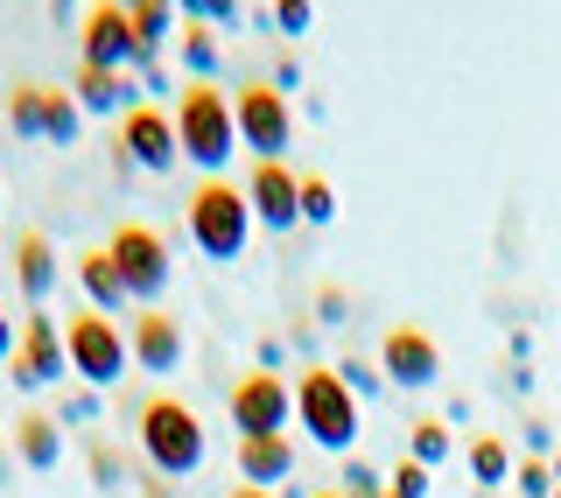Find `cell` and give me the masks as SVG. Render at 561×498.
I'll return each instance as SVG.
<instances>
[{"instance_id":"d590c367","label":"cell","mask_w":561,"mask_h":498,"mask_svg":"<svg viewBox=\"0 0 561 498\" xmlns=\"http://www.w3.org/2000/svg\"><path fill=\"white\" fill-rule=\"evenodd\" d=\"M526 450H534V456H554V435L540 429V421H526Z\"/></svg>"},{"instance_id":"e0dca14e","label":"cell","mask_w":561,"mask_h":498,"mask_svg":"<svg viewBox=\"0 0 561 498\" xmlns=\"http://www.w3.org/2000/svg\"><path fill=\"white\" fill-rule=\"evenodd\" d=\"M70 99H78V113H99V120H127L140 105V78L134 70H119V78H105V70H78V84H70Z\"/></svg>"},{"instance_id":"ffe728a7","label":"cell","mask_w":561,"mask_h":498,"mask_svg":"<svg viewBox=\"0 0 561 498\" xmlns=\"http://www.w3.org/2000/svg\"><path fill=\"white\" fill-rule=\"evenodd\" d=\"M470 477H478L484 491H505L513 485V450H505L499 435H470Z\"/></svg>"},{"instance_id":"f1b7e54d","label":"cell","mask_w":561,"mask_h":498,"mask_svg":"<svg viewBox=\"0 0 561 498\" xmlns=\"http://www.w3.org/2000/svg\"><path fill=\"white\" fill-rule=\"evenodd\" d=\"M344 498H386V477L373 471V464H358V456H344V485H337Z\"/></svg>"},{"instance_id":"2e32d148","label":"cell","mask_w":561,"mask_h":498,"mask_svg":"<svg viewBox=\"0 0 561 498\" xmlns=\"http://www.w3.org/2000/svg\"><path fill=\"white\" fill-rule=\"evenodd\" d=\"M288 477H295V442H288V435H245V442H239V485L280 491Z\"/></svg>"},{"instance_id":"bcb514c9","label":"cell","mask_w":561,"mask_h":498,"mask_svg":"<svg viewBox=\"0 0 561 498\" xmlns=\"http://www.w3.org/2000/svg\"><path fill=\"white\" fill-rule=\"evenodd\" d=\"M554 498H561V485H554Z\"/></svg>"},{"instance_id":"30bf717a","label":"cell","mask_w":561,"mask_h":498,"mask_svg":"<svg viewBox=\"0 0 561 498\" xmlns=\"http://www.w3.org/2000/svg\"><path fill=\"white\" fill-rule=\"evenodd\" d=\"M105 253H113V267H119V281H127V295H134V302H162L169 274H175V260H169V239H162V233H148V225H119Z\"/></svg>"},{"instance_id":"1f68e13d","label":"cell","mask_w":561,"mask_h":498,"mask_svg":"<svg viewBox=\"0 0 561 498\" xmlns=\"http://www.w3.org/2000/svg\"><path fill=\"white\" fill-rule=\"evenodd\" d=\"M92 477L105 491H119V450H113V442H92Z\"/></svg>"},{"instance_id":"d4e9b609","label":"cell","mask_w":561,"mask_h":498,"mask_svg":"<svg viewBox=\"0 0 561 498\" xmlns=\"http://www.w3.org/2000/svg\"><path fill=\"white\" fill-rule=\"evenodd\" d=\"M337 380L351 386V400H358V407H365V400H379V394H386V372H379L373 359H344V365H337Z\"/></svg>"},{"instance_id":"4dcf8cb0","label":"cell","mask_w":561,"mask_h":498,"mask_svg":"<svg viewBox=\"0 0 561 498\" xmlns=\"http://www.w3.org/2000/svg\"><path fill=\"white\" fill-rule=\"evenodd\" d=\"M386 491H393V498H428V471H421L414 456H400V464L386 471Z\"/></svg>"},{"instance_id":"ee69618b","label":"cell","mask_w":561,"mask_h":498,"mask_svg":"<svg viewBox=\"0 0 561 498\" xmlns=\"http://www.w3.org/2000/svg\"><path fill=\"white\" fill-rule=\"evenodd\" d=\"M309 498H344V491H309Z\"/></svg>"},{"instance_id":"ba28073f","label":"cell","mask_w":561,"mask_h":498,"mask_svg":"<svg viewBox=\"0 0 561 498\" xmlns=\"http://www.w3.org/2000/svg\"><path fill=\"white\" fill-rule=\"evenodd\" d=\"M8 380L22 386V394H43V386L70 380V351H64V324H57V316L28 309L22 344H14V359H8Z\"/></svg>"},{"instance_id":"277c9868","label":"cell","mask_w":561,"mask_h":498,"mask_svg":"<svg viewBox=\"0 0 561 498\" xmlns=\"http://www.w3.org/2000/svg\"><path fill=\"white\" fill-rule=\"evenodd\" d=\"M190 239H197L204 260H239L245 239H253V204H245V183H225V176H204L197 197H190Z\"/></svg>"},{"instance_id":"cb8c5ba5","label":"cell","mask_w":561,"mask_h":498,"mask_svg":"<svg viewBox=\"0 0 561 498\" xmlns=\"http://www.w3.org/2000/svg\"><path fill=\"white\" fill-rule=\"evenodd\" d=\"M183 64L197 70V84H210V70H218V29L210 22H183Z\"/></svg>"},{"instance_id":"7dc6e473","label":"cell","mask_w":561,"mask_h":498,"mask_svg":"<svg viewBox=\"0 0 561 498\" xmlns=\"http://www.w3.org/2000/svg\"><path fill=\"white\" fill-rule=\"evenodd\" d=\"M0 211H8V204H0Z\"/></svg>"},{"instance_id":"7bdbcfd3","label":"cell","mask_w":561,"mask_h":498,"mask_svg":"<svg viewBox=\"0 0 561 498\" xmlns=\"http://www.w3.org/2000/svg\"><path fill=\"white\" fill-rule=\"evenodd\" d=\"M548 464H554V485H561V450H554V456H548Z\"/></svg>"},{"instance_id":"d6a6232c","label":"cell","mask_w":561,"mask_h":498,"mask_svg":"<svg viewBox=\"0 0 561 498\" xmlns=\"http://www.w3.org/2000/svg\"><path fill=\"white\" fill-rule=\"evenodd\" d=\"M274 92H295V84H302V64H295V49H280V57H274Z\"/></svg>"},{"instance_id":"8992f818","label":"cell","mask_w":561,"mask_h":498,"mask_svg":"<svg viewBox=\"0 0 561 498\" xmlns=\"http://www.w3.org/2000/svg\"><path fill=\"white\" fill-rule=\"evenodd\" d=\"M232 120H239V148L253 155V162H280V155L295 148V105H288V92H274V84H239Z\"/></svg>"},{"instance_id":"60d3db41","label":"cell","mask_w":561,"mask_h":498,"mask_svg":"<svg viewBox=\"0 0 561 498\" xmlns=\"http://www.w3.org/2000/svg\"><path fill=\"white\" fill-rule=\"evenodd\" d=\"M70 8H78V0H49V14H57V22H70Z\"/></svg>"},{"instance_id":"8fae6325","label":"cell","mask_w":561,"mask_h":498,"mask_svg":"<svg viewBox=\"0 0 561 498\" xmlns=\"http://www.w3.org/2000/svg\"><path fill=\"white\" fill-rule=\"evenodd\" d=\"M140 64V43H134V22L119 0H99L92 14H84L78 29V70H105V78H119V70Z\"/></svg>"},{"instance_id":"484cf974","label":"cell","mask_w":561,"mask_h":498,"mask_svg":"<svg viewBox=\"0 0 561 498\" xmlns=\"http://www.w3.org/2000/svg\"><path fill=\"white\" fill-rule=\"evenodd\" d=\"M513 491L519 498H554V464H548V456H526V464H513Z\"/></svg>"},{"instance_id":"836d02e7","label":"cell","mask_w":561,"mask_h":498,"mask_svg":"<svg viewBox=\"0 0 561 498\" xmlns=\"http://www.w3.org/2000/svg\"><path fill=\"white\" fill-rule=\"evenodd\" d=\"M134 78H140V92H154V99H169V92H175V84H169V70H162V64H140V70H134Z\"/></svg>"},{"instance_id":"7402d4cb","label":"cell","mask_w":561,"mask_h":498,"mask_svg":"<svg viewBox=\"0 0 561 498\" xmlns=\"http://www.w3.org/2000/svg\"><path fill=\"white\" fill-rule=\"evenodd\" d=\"M43 92H49V84H14V92H8L14 140H43Z\"/></svg>"},{"instance_id":"4fadbf2b","label":"cell","mask_w":561,"mask_h":498,"mask_svg":"<svg viewBox=\"0 0 561 498\" xmlns=\"http://www.w3.org/2000/svg\"><path fill=\"white\" fill-rule=\"evenodd\" d=\"M245 204H253V225L295 233V225H302V176H295L288 162H253V176H245Z\"/></svg>"},{"instance_id":"9c48e42d","label":"cell","mask_w":561,"mask_h":498,"mask_svg":"<svg viewBox=\"0 0 561 498\" xmlns=\"http://www.w3.org/2000/svg\"><path fill=\"white\" fill-rule=\"evenodd\" d=\"M232 429H239V442L245 435H288V421H295V386L280 380V372H245V380L232 386Z\"/></svg>"},{"instance_id":"9a60e30c","label":"cell","mask_w":561,"mask_h":498,"mask_svg":"<svg viewBox=\"0 0 561 498\" xmlns=\"http://www.w3.org/2000/svg\"><path fill=\"white\" fill-rule=\"evenodd\" d=\"M57 281H64L57 246H49L43 233H22V239H14V288H22L28 309H43V302L57 295Z\"/></svg>"},{"instance_id":"f35d334b","label":"cell","mask_w":561,"mask_h":498,"mask_svg":"<svg viewBox=\"0 0 561 498\" xmlns=\"http://www.w3.org/2000/svg\"><path fill=\"white\" fill-rule=\"evenodd\" d=\"M140 498H169V477H148V485H140Z\"/></svg>"},{"instance_id":"52a82bcc","label":"cell","mask_w":561,"mask_h":498,"mask_svg":"<svg viewBox=\"0 0 561 498\" xmlns=\"http://www.w3.org/2000/svg\"><path fill=\"white\" fill-rule=\"evenodd\" d=\"M119 176L127 169H148V176H169L175 162H183V148H175V113H162V105H134L127 120H119Z\"/></svg>"},{"instance_id":"7c38bea8","label":"cell","mask_w":561,"mask_h":498,"mask_svg":"<svg viewBox=\"0 0 561 498\" xmlns=\"http://www.w3.org/2000/svg\"><path fill=\"white\" fill-rule=\"evenodd\" d=\"M379 372H386V386L421 394V386L443 380V351H435V337L421 330V324H393V330H386V344H379Z\"/></svg>"},{"instance_id":"3957f363","label":"cell","mask_w":561,"mask_h":498,"mask_svg":"<svg viewBox=\"0 0 561 498\" xmlns=\"http://www.w3.org/2000/svg\"><path fill=\"white\" fill-rule=\"evenodd\" d=\"M358 415H365V407L351 400V386L337 380V365H309L302 380H295V421H302V435L316 442V450L351 456V442H358Z\"/></svg>"},{"instance_id":"5bb4252c","label":"cell","mask_w":561,"mask_h":498,"mask_svg":"<svg viewBox=\"0 0 561 498\" xmlns=\"http://www.w3.org/2000/svg\"><path fill=\"white\" fill-rule=\"evenodd\" d=\"M127 344H134V365L148 372V380H169V372H183V324L162 309H140L134 316V330H127Z\"/></svg>"},{"instance_id":"5b68a950","label":"cell","mask_w":561,"mask_h":498,"mask_svg":"<svg viewBox=\"0 0 561 498\" xmlns=\"http://www.w3.org/2000/svg\"><path fill=\"white\" fill-rule=\"evenodd\" d=\"M64 351H70V380H84L92 394H105V386H119V380H127V365H134V344H127V330H119L113 316H99V309H78V316H70V330H64Z\"/></svg>"},{"instance_id":"b9f144b4","label":"cell","mask_w":561,"mask_h":498,"mask_svg":"<svg viewBox=\"0 0 561 498\" xmlns=\"http://www.w3.org/2000/svg\"><path fill=\"white\" fill-rule=\"evenodd\" d=\"M119 8H127V14H140V8H148V0H119Z\"/></svg>"},{"instance_id":"6da1fadb","label":"cell","mask_w":561,"mask_h":498,"mask_svg":"<svg viewBox=\"0 0 561 498\" xmlns=\"http://www.w3.org/2000/svg\"><path fill=\"white\" fill-rule=\"evenodd\" d=\"M134 435H140V456H148V471L169 477V485H175V477H197L204 456H210L204 415H197V407H183V400H169V394H154V400L134 415Z\"/></svg>"},{"instance_id":"ab89813d","label":"cell","mask_w":561,"mask_h":498,"mask_svg":"<svg viewBox=\"0 0 561 498\" xmlns=\"http://www.w3.org/2000/svg\"><path fill=\"white\" fill-rule=\"evenodd\" d=\"M225 498H280V491H253V485H232Z\"/></svg>"},{"instance_id":"f6af8a7d","label":"cell","mask_w":561,"mask_h":498,"mask_svg":"<svg viewBox=\"0 0 561 498\" xmlns=\"http://www.w3.org/2000/svg\"><path fill=\"white\" fill-rule=\"evenodd\" d=\"M0 464H8V435H0Z\"/></svg>"},{"instance_id":"f546056e","label":"cell","mask_w":561,"mask_h":498,"mask_svg":"<svg viewBox=\"0 0 561 498\" xmlns=\"http://www.w3.org/2000/svg\"><path fill=\"white\" fill-rule=\"evenodd\" d=\"M267 14H274V29L295 43V35H309V22H316V0H274Z\"/></svg>"},{"instance_id":"e575fe53","label":"cell","mask_w":561,"mask_h":498,"mask_svg":"<svg viewBox=\"0 0 561 498\" xmlns=\"http://www.w3.org/2000/svg\"><path fill=\"white\" fill-rule=\"evenodd\" d=\"M344 309H351L344 288H323V295H316V316H323V324H344Z\"/></svg>"},{"instance_id":"603a6c76","label":"cell","mask_w":561,"mask_h":498,"mask_svg":"<svg viewBox=\"0 0 561 498\" xmlns=\"http://www.w3.org/2000/svg\"><path fill=\"white\" fill-rule=\"evenodd\" d=\"M456 450V435H449V421H414V429H408V456H414V464L421 471H435V464H443V456Z\"/></svg>"},{"instance_id":"74e56055","label":"cell","mask_w":561,"mask_h":498,"mask_svg":"<svg viewBox=\"0 0 561 498\" xmlns=\"http://www.w3.org/2000/svg\"><path fill=\"white\" fill-rule=\"evenodd\" d=\"M14 344H22V330H14V324H8V309H0V365L14 359Z\"/></svg>"},{"instance_id":"44dd1931","label":"cell","mask_w":561,"mask_h":498,"mask_svg":"<svg viewBox=\"0 0 561 498\" xmlns=\"http://www.w3.org/2000/svg\"><path fill=\"white\" fill-rule=\"evenodd\" d=\"M78 127H84L78 99H70V92H43V140H49V148H70Z\"/></svg>"},{"instance_id":"4316f807","label":"cell","mask_w":561,"mask_h":498,"mask_svg":"<svg viewBox=\"0 0 561 498\" xmlns=\"http://www.w3.org/2000/svg\"><path fill=\"white\" fill-rule=\"evenodd\" d=\"M337 218V190L323 176H302V225H330Z\"/></svg>"},{"instance_id":"8d00e7d4","label":"cell","mask_w":561,"mask_h":498,"mask_svg":"<svg viewBox=\"0 0 561 498\" xmlns=\"http://www.w3.org/2000/svg\"><path fill=\"white\" fill-rule=\"evenodd\" d=\"M204 22H239V0H204Z\"/></svg>"},{"instance_id":"83f0119b","label":"cell","mask_w":561,"mask_h":498,"mask_svg":"<svg viewBox=\"0 0 561 498\" xmlns=\"http://www.w3.org/2000/svg\"><path fill=\"white\" fill-rule=\"evenodd\" d=\"M99 400H105V394H92V386L64 394V400H57V429H92V421H99Z\"/></svg>"},{"instance_id":"ac0fdd59","label":"cell","mask_w":561,"mask_h":498,"mask_svg":"<svg viewBox=\"0 0 561 498\" xmlns=\"http://www.w3.org/2000/svg\"><path fill=\"white\" fill-rule=\"evenodd\" d=\"M70 274H78V288H84V309H99V316H119V309L134 302L105 246H99V253H78V267H70Z\"/></svg>"},{"instance_id":"7a4b0ae2","label":"cell","mask_w":561,"mask_h":498,"mask_svg":"<svg viewBox=\"0 0 561 498\" xmlns=\"http://www.w3.org/2000/svg\"><path fill=\"white\" fill-rule=\"evenodd\" d=\"M175 148L204 176H225V162L239 155V120L218 84H183V99H175Z\"/></svg>"},{"instance_id":"d6986e66","label":"cell","mask_w":561,"mask_h":498,"mask_svg":"<svg viewBox=\"0 0 561 498\" xmlns=\"http://www.w3.org/2000/svg\"><path fill=\"white\" fill-rule=\"evenodd\" d=\"M14 456H22L28 471H57V464H64V429H57V415H22V421H14Z\"/></svg>"}]
</instances>
